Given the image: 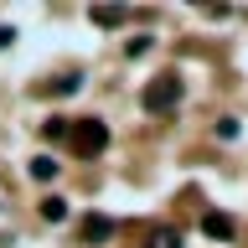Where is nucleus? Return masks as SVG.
I'll list each match as a JSON object with an SVG mask.
<instances>
[{
    "label": "nucleus",
    "mask_w": 248,
    "mask_h": 248,
    "mask_svg": "<svg viewBox=\"0 0 248 248\" xmlns=\"http://www.w3.org/2000/svg\"><path fill=\"white\" fill-rule=\"evenodd\" d=\"M88 21L93 26H124L129 11H124V5H98V11H88Z\"/></svg>",
    "instance_id": "obj_4"
},
{
    "label": "nucleus",
    "mask_w": 248,
    "mask_h": 248,
    "mask_svg": "<svg viewBox=\"0 0 248 248\" xmlns=\"http://www.w3.org/2000/svg\"><path fill=\"white\" fill-rule=\"evenodd\" d=\"M140 104H145V114H170V108L181 104V78L176 73H155L150 83H145V93H140Z\"/></svg>",
    "instance_id": "obj_1"
},
{
    "label": "nucleus",
    "mask_w": 248,
    "mask_h": 248,
    "mask_svg": "<svg viewBox=\"0 0 248 248\" xmlns=\"http://www.w3.org/2000/svg\"><path fill=\"white\" fill-rule=\"evenodd\" d=\"M78 88H83V78H78V73H67V78L57 83V93H78Z\"/></svg>",
    "instance_id": "obj_11"
},
{
    "label": "nucleus",
    "mask_w": 248,
    "mask_h": 248,
    "mask_svg": "<svg viewBox=\"0 0 248 248\" xmlns=\"http://www.w3.org/2000/svg\"><path fill=\"white\" fill-rule=\"evenodd\" d=\"M67 129H73V124H67V119H57V114L42 124V135H46V140H67Z\"/></svg>",
    "instance_id": "obj_9"
},
{
    "label": "nucleus",
    "mask_w": 248,
    "mask_h": 248,
    "mask_svg": "<svg viewBox=\"0 0 248 248\" xmlns=\"http://www.w3.org/2000/svg\"><path fill=\"white\" fill-rule=\"evenodd\" d=\"M83 238H88V243H108V238H114V217H88V222H83Z\"/></svg>",
    "instance_id": "obj_3"
},
{
    "label": "nucleus",
    "mask_w": 248,
    "mask_h": 248,
    "mask_svg": "<svg viewBox=\"0 0 248 248\" xmlns=\"http://www.w3.org/2000/svg\"><path fill=\"white\" fill-rule=\"evenodd\" d=\"M36 212H42L46 222H62V217H67V202H62V197H42V207H36Z\"/></svg>",
    "instance_id": "obj_8"
},
{
    "label": "nucleus",
    "mask_w": 248,
    "mask_h": 248,
    "mask_svg": "<svg viewBox=\"0 0 248 248\" xmlns=\"http://www.w3.org/2000/svg\"><path fill=\"white\" fill-rule=\"evenodd\" d=\"M26 170H31V181H52V176H57V160H52V155H36Z\"/></svg>",
    "instance_id": "obj_7"
},
{
    "label": "nucleus",
    "mask_w": 248,
    "mask_h": 248,
    "mask_svg": "<svg viewBox=\"0 0 248 248\" xmlns=\"http://www.w3.org/2000/svg\"><path fill=\"white\" fill-rule=\"evenodd\" d=\"M202 232H207V238H232V217L228 212H207L202 217Z\"/></svg>",
    "instance_id": "obj_5"
},
{
    "label": "nucleus",
    "mask_w": 248,
    "mask_h": 248,
    "mask_svg": "<svg viewBox=\"0 0 248 248\" xmlns=\"http://www.w3.org/2000/svg\"><path fill=\"white\" fill-rule=\"evenodd\" d=\"M11 42H16V26H0V52H5Z\"/></svg>",
    "instance_id": "obj_12"
},
{
    "label": "nucleus",
    "mask_w": 248,
    "mask_h": 248,
    "mask_svg": "<svg viewBox=\"0 0 248 248\" xmlns=\"http://www.w3.org/2000/svg\"><path fill=\"white\" fill-rule=\"evenodd\" d=\"M73 135V145L83 155H98V150H108V124L104 119H78V129H67Z\"/></svg>",
    "instance_id": "obj_2"
},
{
    "label": "nucleus",
    "mask_w": 248,
    "mask_h": 248,
    "mask_svg": "<svg viewBox=\"0 0 248 248\" xmlns=\"http://www.w3.org/2000/svg\"><path fill=\"white\" fill-rule=\"evenodd\" d=\"M124 52H129V57H145V52H150V36H135V42H124Z\"/></svg>",
    "instance_id": "obj_10"
},
{
    "label": "nucleus",
    "mask_w": 248,
    "mask_h": 248,
    "mask_svg": "<svg viewBox=\"0 0 248 248\" xmlns=\"http://www.w3.org/2000/svg\"><path fill=\"white\" fill-rule=\"evenodd\" d=\"M145 248H181V232L176 228H155L150 238H145Z\"/></svg>",
    "instance_id": "obj_6"
}]
</instances>
